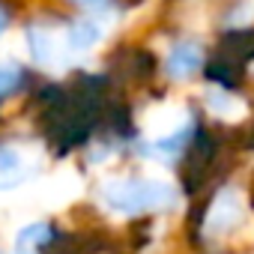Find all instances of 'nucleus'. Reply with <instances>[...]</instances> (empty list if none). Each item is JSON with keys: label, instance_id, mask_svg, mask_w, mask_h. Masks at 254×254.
<instances>
[{"label": "nucleus", "instance_id": "obj_1", "mask_svg": "<svg viewBox=\"0 0 254 254\" xmlns=\"http://www.w3.org/2000/svg\"><path fill=\"white\" fill-rule=\"evenodd\" d=\"M99 200L105 203V209L120 212V215H138V212H150V209H165L177 200V191L171 183L165 180H105L99 186Z\"/></svg>", "mask_w": 254, "mask_h": 254}, {"label": "nucleus", "instance_id": "obj_2", "mask_svg": "<svg viewBox=\"0 0 254 254\" xmlns=\"http://www.w3.org/2000/svg\"><path fill=\"white\" fill-rule=\"evenodd\" d=\"M242 221H245V197H242L239 189L224 186L212 197V203L203 215V233L209 239H221V236L233 233Z\"/></svg>", "mask_w": 254, "mask_h": 254}, {"label": "nucleus", "instance_id": "obj_3", "mask_svg": "<svg viewBox=\"0 0 254 254\" xmlns=\"http://www.w3.org/2000/svg\"><path fill=\"white\" fill-rule=\"evenodd\" d=\"M39 168V156L24 144H0V191L18 189Z\"/></svg>", "mask_w": 254, "mask_h": 254}, {"label": "nucleus", "instance_id": "obj_4", "mask_svg": "<svg viewBox=\"0 0 254 254\" xmlns=\"http://www.w3.org/2000/svg\"><path fill=\"white\" fill-rule=\"evenodd\" d=\"M27 45H30V54L39 66L45 69H60L66 66V54H69V45H66V36L48 24H33L27 30Z\"/></svg>", "mask_w": 254, "mask_h": 254}, {"label": "nucleus", "instance_id": "obj_5", "mask_svg": "<svg viewBox=\"0 0 254 254\" xmlns=\"http://www.w3.org/2000/svg\"><path fill=\"white\" fill-rule=\"evenodd\" d=\"M141 126H144V132H147L153 141L177 138V135H183V126H186V108L171 105V102L153 105L150 111H144Z\"/></svg>", "mask_w": 254, "mask_h": 254}, {"label": "nucleus", "instance_id": "obj_6", "mask_svg": "<svg viewBox=\"0 0 254 254\" xmlns=\"http://www.w3.org/2000/svg\"><path fill=\"white\" fill-rule=\"evenodd\" d=\"M203 105L212 117L224 120V123H242L248 117V102L230 90H221V87H206L203 90Z\"/></svg>", "mask_w": 254, "mask_h": 254}, {"label": "nucleus", "instance_id": "obj_7", "mask_svg": "<svg viewBox=\"0 0 254 254\" xmlns=\"http://www.w3.org/2000/svg\"><path fill=\"white\" fill-rule=\"evenodd\" d=\"M203 66V51L197 42H177L165 60V69L171 78H191Z\"/></svg>", "mask_w": 254, "mask_h": 254}, {"label": "nucleus", "instance_id": "obj_8", "mask_svg": "<svg viewBox=\"0 0 254 254\" xmlns=\"http://www.w3.org/2000/svg\"><path fill=\"white\" fill-rule=\"evenodd\" d=\"M51 224L48 221H30L15 233V254H36L51 242Z\"/></svg>", "mask_w": 254, "mask_h": 254}, {"label": "nucleus", "instance_id": "obj_9", "mask_svg": "<svg viewBox=\"0 0 254 254\" xmlns=\"http://www.w3.org/2000/svg\"><path fill=\"white\" fill-rule=\"evenodd\" d=\"M63 36H66V45H69V51H87V48H93V45L102 39V27H99V21H90V18H84V21H75V24H69Z\"/></svg>", "mask_w": 254, "mask_h": 254}, {"label": "nucleus", "instance_id": "obj_10", "mask_svg": "<svg viewBox=\"0 0 254 254\" xmlns=\"http://www.w3.org/2000/svg\"><path fill=\"white\" fill-rule=\"evenodd\" d=\"M18 81H21L18 66H0V96L12 93V90L18 87Z\"/></svg>", "mask_w": 254, "mask_h": 254}, {"label": "nucleus", "instance_id": "obj_11", "mask_svg": "<svg viewBox=\"0 0 254 254\" xmlns=\"http://www.w3.org/2000/svg\"><path fill=\"white\" fill-rule=\"evenodd\" d=\"M233 24H251L254 21V0H242V6L230 15Z\"/></svg>", "mask_w": 254, "mask_h": 254}, {"label": "nucleus", "instance_id": "obj_12", "mask_svg": "<svg viewBox=\"0 0 254 254\" xmlns=\"http://www.w3.org/2000/svg\"><path fill=\"white\" fill-rule=\"evenodd\" d=\"M6 24H9V15H6V9H3V6H0V33L6 30Z\"/></svg>", "mask_w": 254, "mask_h": 254}, {"label": "nucleus", "instance_id": "obj_13", "mask_svg": "<svg viewBox=\"0 0 254 254\" xmlns=\"http://www.w3.org/2000/svg\"><path fill=\"white\" fill-rule=\"evenodd\" d=\"M81 3H99V0H81Z\"/></svg>", "mask_w": 254, "mask_h": 254}, {"label": "nucleus", "instance_id": "obj_14", "mask_svg": "<svg viewBox=\"0 0 254 254\" xmlns=\"http://www.w3.org/2000/svg\"><path fill=\"white\" fill-rule=\"evenodd\" d=\"M251 75H254V60H251Z\"/></svg>", "mask_w": 254, "mask_h": 254}, {"label": "nucleus", "instance_id": "obj_15", "mask_svg": "<svg viewBox=\"0 0 254 254\" xmlns=\"http://www.w3.org/2000/svg\"><path fill=\"white\" fill-rule=\"evenodd\" d=\"M0 254H9V251H0Z\"/></svg>", "mask_w": 254, "mask_h": 254}]
</instances>
